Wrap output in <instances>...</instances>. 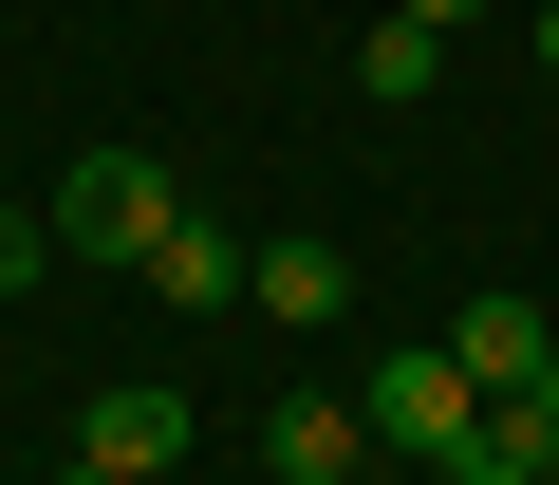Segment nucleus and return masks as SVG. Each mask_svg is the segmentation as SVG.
Wrapping results in <instances>:
<instances>
[{"label": "nucleus", "instance_id": "nucleus-12", "mask_svg": "<svg viewBox=\"0 0 559 485\" xmlns=\"http://www.w3.org/2000/svg\"><path fill=\"white\" fill-rule=\"evenodd\" d=\"M392 20H429V38H448V20H485V0H392Z\"/></svg>", "mask_w": 559, "mask_h": 485}, {"label": "nucleus", "instance_id": "nucleus-6", "mask_svg": "<svg viewBox=\"0 0 559 485\" xmlns=\"http://www.w3.org/2000/svg\"><path fill=\"white\" fill-rule=\"evenodd\" d=\"M280 336H318V318H355V242H261V281H242Z\"/></svg>", "mask_w": 559, "mask_h": 485}, {"label": "nucleus", "instance_id": "nucleus-1", "mask_svg": "<svg viewBox=\"0 0 559 485\" xmlns=\"http://www.w3.org/2000/svg\"><path fill=\"white\" fill-rule=\"evenodd\" d=\"M355 411H373V448H411V466H448V448H485V374H466L448 336H392V355L355 374Z\"/></svg>", "mask_w": 559, "mask_h": 485}, {"label": "nucleus", "instance_id": "nucleus-2", "mask_svg": "<svg viewBox=\"0 0 559 485\" xmlns=\"http://www.w3.org/2000/svg\"><path fill=\"white\" fill-rule=\"evenodd\" d=\"M38 224H57V262H150V242L187 224V187H168L150 150H75V187H57Z\"/></svg>", "mask_w": 559, "mask_h": 485}, {"label": "nucleus", "instance_id": "nucleus-8", "mask_svg": "<svg viewBox=\"0 0 559 485\" xmlns=\"http://www.w3.org/2000/svg\"><path fill=\"white\" fill-rule=\"evenodd\" d=\"M429 75H448V38H429V20H373V38H355V94H392V113H411Z\"/></svg>", "mask_w": 559, "mask_h": 485}, {"label": "nucleus", "instance_id": "nucleus-7", "mask_svg": "<svg viewBox=\"0 0 559 485\" xmlns=\"http://www.w3.org/2000/svg\"><path fill=\"white\" fill-rule=\"evenodd\" d=\"M448 355H466L485 392H522V374H559V318H540V299H466V318H448Z\"/></svg>", "mask_w": 559, "mask_h": 485}, {"label": "nucleus", "instance_id": "nucleus-9", "mask_svg": "<svg viewBox=\"0 0 559 485\" xmlns=\"http://www.w3.org/2000/svg\"><path fill=\"white\" fill-rule=\"evenodd\" d=\"M485 448H522V466L559 485V374H522V392H485Z\"/></svg>", "mask_w": 559, "mask_h": 485}, {"label": "nucleus", "instance_id": "nucleus-4", "mask_svg": "<svg viewBox=\"0 0 559 485\" xmlns=\"http://www.w3.org/2000/svg\"><path fill=\"white\" fill-rule=\"evenodd\" d=\"M131 281H150V299H168V318H242V281H261V242H224V224H205V205H187V224H168V242H150V262H131Z\"/></svg>", "mask_w": 559, "mask_h": 485}, {"label": "nucleus", "instance_id": "nucleus-10", "mask_svg": "<svg viewBox=\"0 0 559 485\" xmlns=\"http://www.w3.org/2000/svg\"><path fill=\"white\" fill-rule=\"evenodd\" d=\"M38 262H57V224H38V205H0V299H20Z\"/></svg>", "mask_w": 559, "mask_h": 485}, {"label": "nucleus", "instance_id": "nucleus-3", "mask_svg": "<svg viewBox=\"0 0 559 485\" xmlns=\"http://www.w3.org/2000/svg\"><path fill=\"white\" fill-rule=\"evenodd\" d=\"M187 466V392H94L75 411V485H168Z\"/></svg>", "mask_w": 559, "mask_h": 485}, {"label": "nucleus", "instance_id": "nucleus-5", "mask_svg": "<svg viewBox=\"0 0 559 485\" xmlns=\"http://www.w3.org/2000/svg\"><path fill=\"white\" fill-rule=\"evenodd\" d=\"M261 466H280V485H355V466H373V411H355V392H280V411H261Z\"/></svg>", "mask_w": 559, "mask_h": 485}, {"label": "nucleus", "instance_id": "nucleus-11", "mask_svg": "<svg viewBox=\"0 0 559 485\" xmlns=\"http://www.w3.org/2000/svg\"><path fill=\"white\" fill-rule=\"evenodd\" d=\"M429 485H540V466H522V448H448Z\"/></svg>", "mask_w": 559, "mask_h": 485}, {"label": "nucleus", "instance_id": "nucleus-13", "mask_svg": "<svg viewBox=\"0 0 559 485\" xmlns=\"http://www.w3.org/2000/svg\"><path fill=\"white\" fill-rule=\"evenodd\" d=\"M540 75H559V0H540Z\"/></svg>", "mask_w": 559, "mask_h": 485}]
</instances>
